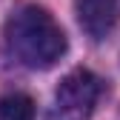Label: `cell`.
<instances>
[{
    "mask_svg": "<svg viewBox=\"0 0 120 120\" xmlns=\"http://www.w3.org/2000/svg\"><path fill=\"white\" fill-rule=\"evenodd\" d=\"M100 94V80L89 69L69 71L54 89L49 120H89Z\"/></svg>",
    "mask_w": 120,
    "mask_h": 120,
    "instance_id": "cell-2",
    "label": "cell"
},
{
    "mask_svg": "<svg viewBox=\"0 0 120 120\" xmlns=\"http://www.w3.org/2000/svg\"><path fill=\"white\" fill-rule=\"evenodd\" d=\"M117 0H74V14H77L80 29L92 37L103 40L112 34V29L117 26Z\"/></svg>",
    "mask_w": 120,
    "mask_h": 120,
    "instance_id": "cell-3",
    "label": "cell"
},
{
    "mask_svg": "<svg viewBox=\"0 0 120 120\" xmlns=\"http://www.w3.org/2000/svg\"><path fill=\"white\" fill-rule=\"evenodd\" d=\"M0 120H34V100L29 94H6L0 100Z\"/></svg>",
    "mask_w": 120,
    "mask_h": 120,
    "instance_id": "cell-4",
    "label": "cell"
},
{
    "mask_svg": "<svg viewBox=\"0 0 120 120\" xmlns=\"http://www.w3.org/2000/svg\"><path fill=\"white\" fill-rule=\"evenodd\" d=\"M3 46L11 60L29 69H52L66 54V34L46 9L20 6L3 26Z\"/></svg>",
    "mask_w": 120,
    "mask_h": 120,
    "instance_id": "cell-1",
    "label": "cell"
}]
</instances>
